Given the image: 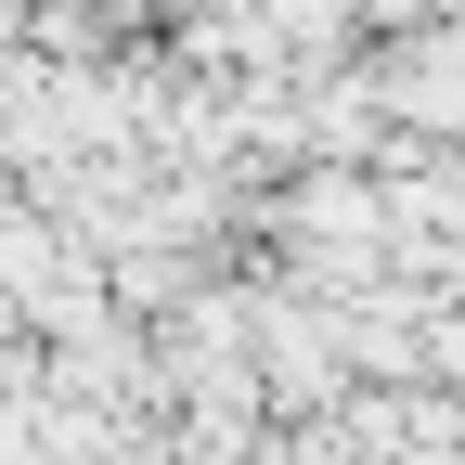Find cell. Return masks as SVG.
<instances>
[{"label":"cell","instance_id":"cell-1","mask_svg":"<svg viewBox=\"0 0 465 465\" xmlns=\"http://www.w3.org/2000/svg\"><path fill=\"white\" fill-rule=\"evenodd\" d=\"M362 91L388 104V130L401 143H465V26H388L362 52Z\"/></svg>","mask_w":465,"mask_h":465}]
</instances>
